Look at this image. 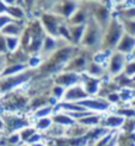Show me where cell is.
I'll return each instance as SVG.
<instances>
[{
  "label": "cell",
  "mask_w": 135,
  "mask_h": 146,
  "mask_svg": "<svg viewBox=\"0 0 135 146\" xmlns=\"http://www.w3.org/2000/svg\"><path fill=\"white\" fill-rule=\"evenodd\" d=\"M47 37L46 30L42 27L40 19H35L30 22L29 25L24 28V31L21 35V44L19 48L29 54L30 56L40 55V52L43 46V42Z\"/></svg>",
  "instance_id": "1"
},
{
  "label": "cell",
  "mask_w": 135,
  "mask_h": 146,
  "mask_svg": "<svg viewBox=\"0 0 135 146\" xmlns=\"http://www.w3.org/2000/svg\"><path fill=\"white\" fill-rule=\"evenodd\" d=\"M104 36V29L97 23L91 15L89 16V19L86 22V27H85L84 36L80 42V47H83L86 50H95L98 52L102 47Z\"/></svg>",
  "instance_id": "2"
},
{
  "label": "cell",
  "mask_w": 135,
  "mask_h": 146,
  "mask_svg": "<svg viewBox=\"0 0 135 146\" xmlns=\"http://www.w3.org/2000/svg\"><path fill=\"white\" fill-rule=\"evenodd\" d=\"M123 34H124L123 24H122V22L117 17L113 16L108 28L105 29V31H104L101 50H108V52L115 50L121 37L123 36Z\"/></svg>",
  "instance_id": "3"
},
{
  "label": "cell",
  "mask_w": 135,
  "mask_h": 146,
  "mask_svg": "<svg viewBox=\"0 0 135 146\" xmlns=\"http://www.w3.org/2000/svg\"><path fill=\"white\" fill-rule=\"evenodd\" d=\"M36 76L34 71H23L21 73H17L13 76L7 77H0V94H7L12 90H16L19 88V85L26 83L29 79Z\"/></svg>",
  "instance_id": "4"
},
{
  "label": "cell",
  "mask_w": 135,
  "mask_h": 146,
  "mask_svg": "<svg viewBox=\"0 0 135 146\" xmlns=\"http://www.w3.org/2000/svg\"><path fill=\"white\" fill-rule=\"evenodd\" d=\"M84 3L86 4L90 15L95 18L97 23L99 24L104 29V31H105V29L108 28L109 23L113 18L111 13H110V11H109V7L105 4H103L101 0H92V1H84Z\"/></svg>",
  "instance_id": "5"
},
{
  "label": "cell",
  "mask_w": 135,
  "mask_h": 146,
  "mask_svg": "<svg viewBox=\"0 0 135 146\" xmlns=\"http://www.w3.org/2000/svg\"><path fill=\"white\" fill-rule=\"evenodd\" d=\"M40 21H41L42 27L46 30V33L48 35L53 36V37H59V30L61 25L67 22V19H65V18H62L56 13H53L50 11L43 12Z\"/></svg>",
  "instance_id": "6"
},
{
  "label": "cell",
  "mask_w": 135,
  "mask_h": 146,
  "mask_svg": "<svg viewBox=\"0 0 135 146\" xmlns=\"http://www.w3.org/2000/svg\"><path fill=\"white\" fill-rule=\"evenodd\" d=\"M79 6H80L79 0H58L52 7L50 12L61 16L65 19H69L71 16L78 10Z\"/></svg>",
  "instance_id": "7"
},
{
  "label": "cell",
  "mask_w": 135,
  "mask_h": 146,
  "mask_svg": "<svg viewBox=\"0 0 135 146\" xmlns=\"http://www.w3.org/2000/svg\"><path fill=\"white\" fill-rule=\"evenodd\" d=\"M90 95L86 92L84 85L81 83L73 85L71 88H67L65 90V94L62 100L64 102H68V103H75L79 101H83V100H86Z\"/></svg>",
  "instance_id": "8"
},
{
  "label": "cell",
  "mask_w": 135,
  "mask_h": 146,
  "mask_svg": "<svg viewBox=\"0 0 135 146\" xmlns=\"http://www.w3.org/2000/svg\"><path fill=\"white\" fill-rule=\"evenodd\" d=\"M127 56L128 55H126V54L115 50L111 54V58H110V61L108 65L109 73H111L113 76H117L123 72L127 65Z\"/></svg>",
  "instance_id": "9"
},
{
  "label": "cell",
  "mask_w": 135,
  "mask_h": 146,
  "mask_svg": "<svg viewBox=\"0 0 135 146\" xmlns=\"http://www.w3.org/2000/svg\"><path fill=\"white\" fill-rule=\"evenodd\" d=\"M54 83L62 88H71L73 85L81 83V74L73 72H64L55 77Z\"/></svg>",
  "instance_id": "10"
},
{
  "label": "cell",
  "mask_w": 135,
  "mask_h": 146,
  "mask_svg": "<svg viewBox=\"0 0 135 146\" xmlns=\"http://www.w3.org/2000/svg\"><path fill=\"white\" fill-rule=\"evenodd\" d=\"M117 52H121L126 54V55H129V54H133L134 50H135V37L130 36L129 34L124 33L123 36L121 37L120 42L117 47H116V49Z\"/></svg>",
  "instance_id": "11"
},
{
  "label": "cell",
  "mask_w": 135,
  "mask_h": 146,
  "mask_svg": "<svg viewBox=\"0 0 135 146\" xmlns=\"http://www.w3.org/2000/svg\"><path fill=\"white\" fill-rule=\"evenodd\" d=\"M81 84L84 85V88L89 95H96L98 91H99L101 79L91 77L89 74L85 76V73H83L81 74Z\"/></svg>",
  "instance_id": "12"
},
{
  "label": "cell",
  "mask_w": 135,
  "mask_h": 146,
  "mask_svg": "<svg viewBox=\"0 0 135 146\" xmlns=\"http://www.w3.org/2000/svg\"><path fill=\"white\" fill-rule=\"evenodd\" d=\"M24 28H25V25H23L22 21H13L9 23L7 25H5L0 33L5 36H18V37H21V35L24 31Z\"/></svg>",
  "instance_id": "13"
},
{
  "label": "cell",
  "mask_w": 135,
  "mask_h": 146,
  "mask_svg": "<svg viewBox=\"0 0 135 146\" xmlns=\"http://www.w3.org/2000/svg\"><path fill=\"white\" fill-rule=\"evenodd\" d=\"M126 117L121 116V115H113V116H108L104 122H102V126L105 127V128H111V129H115V128H118L123 125Z\"/></svg>",
  "instance_id": "14"
},
{
  "label": "cell",
  "mask_w": 135,
  "mask_h": 146,
  "mask_svg": "<svg viewBox=\"0 0 135 146\" xmlns=\"http://www.w3.org/2000/svg\"><path fill=\"white\" fill-rule=\"evenodd\" d=\"M116 146H135V134L133 132L120 133Z\"/></svg>",
  "instance_id": "15"
},
{
  "label": "cell",
  "mask_w": 135,
  "mask_h": 146,
  "mask_svg": "<svg viewBox=\"0 0 135 146\" xmlns=\"http://www.w3.org/2000/svg\"><path fill=\"white\" fill-rule=\"evenodd\" d=\"M6 42H7L9 53L16 52L17 49H19L21 40H19V37H18V36H6Z\"/></svg>",
  "instance_id": "16"
},
{
  "label": "cell",
  "mask_w": 135,
  "mask_h": 146,
  "mask_svg": "<svg viewBox=\"0 0 135 146\" xmlns=\"http://www.w3.org/2000/svg\"><path fill=\"white\" fill-rule=\"evenodd\" d=\"M56 1L58 0H36V7L43 12H47L52 10V7Z\"/></svg>",
  "instance_id": "17"
},
{
  "label": "cell",
  "mask_w": 135,
  "mask_h": 146,
  "mask_svg": "<svg viewBox=\"0 0 135 146\" xmlns=\"http://www.w3.org/2000/svg\"><path fill=\"white\" fill-rule=\"evenodd\" d=\"M99 121H101L99 116H96V114H92V115H89V116H86V117H83L80 120H78L77 122L85 125V126H96Z\"/></svg>",
  "instance_id": "18"
},
{
  "label": "cell",
  "mask_w": 135,
  "mask_h": 146,
  "mask_svg": "<svg viewBox=\"0 0 135 146\" xmlns=\"http://www.w3.org/2000/svg\"><path fill=\"white\" fill-rule=\"evenodd\" d=\"M52 125H53V119L48 117V116L41 117L38 120V122L36 123V128H37L38 131H47Z\"/></svg>",
  "instance_id": "19"
},
{
  "label": "cell",
  "mask_w": 135,
  "mask_h": 146,
  "mask_svg": "<svg viewBox=\"0 0 135 146\" xmlns=\"http://www.w3.org/2000/svg\"><path fill=\"white\" fill-rule=\"evenodd\" d=\"M36 133V129L32 128V127H25V128H23L19 131V135H21V139H22V141H28L30 138H31L34 134Z\"/></svg>",
  "instance_id": "20"
},
{
  "label": "cell",
  "mask_w": 135,
  "mask_h": 146,
  "mask_svg": "<svg viewBox=\"0 0 135 146\" xmlns=\"http://www.w3.org/2000/svg\"><path fill=\"white\" fill-rule=\"evenodd\" d=\"M123 74L127 77V78H133V77H135V59L133 60V61H130V62H128L127 65H126V67H124V71L122 72Z\"/></svg>",
  "instance_id": "21"
},
{
  "label": "cell",
  "mask_w": 135,
  "mask_h": 146,
  "mask_svg": "<svg viewBox=\"0 0 135 146\" xmlns=\"http://www.w3.org/2000/svg\"><path fill=\"white\" fill-rule=\"evenodd\" d=\"M122 24H123V28H124V33L129 34L130 36L135 37V19L124 21V22H122Z\"/></svg>",
  "instance_id": "22"
},
{
  "label": "cell",
  "mask_w": 135,
  "mask_h": 146,
  "mask_svg": "<svg viewBox=\"0 0 135 146\" xmlns=\"http://www.w3.org/2000/svg\"><path fill=\"white\" fill-rule=\"evenodd\" d=\"M13 21H17V19L12 18V17H11L10 15H7V13H1V15H0V31H1V29H3L5 25H7L9 23L13 22Z\"/></svg>",
  "instance_id": "23"
},
{
  "label": "cell",
  "mask_w": 135,
  "mask_h": 146,
  "mask_svg": "<svg viewBox=\"0 0 135 146\" xmlns=\"http://www.w3.org/2000/svg\"><path fill=\"white\" fill-rule=\"evenodd\" d=\"M9 48H7V42H6V36L0 33V54H7Z\"/></svg>",
  "instance_id": "24"
},
{
  "label": "cell",
  "mask_w": 135,
  "mask_h": 146,
  "mask_svg": "<svg viewBox=\"0 0 135 146\" xmlns=\"http://www.w3.org/2000/svg\"><path fill=\"white\" fill-rule=\"evenodd\" d=\"M7 66V61H6V54H0V76L4 72L5 67Z\"/></svg>",
  "instance_id": "25"
},
{
  "label": "cell",
  "mask_w": 135,
  "mask_h": 146,
  "mask_svg": "<svg viewBox=\"0 0 135 146\" xmlns=\"http://www.w3.org/2000/svg\"><path fill=\"white\" fill-rule=\"evenodd\" d=\"M110 1H113V3H116V4H122V3H124L126 0H110Z\"/></svg>",
  "instance_id": "26"
},
{
  "label": "cell",
  "mask_w": 135,
  "mask_h": 146,
  "mask_svg": "<svg viewBox=\"0 0 135 146\" xmlns=\"http://www.w3.org/2000/svg\"><path fill=\"white\" fill-rule=\"evenodd\" d=\"M80 1V0H79ZM81 1H92V0H81Z\"/></svg>",
  "instance_id": "27"
}]
</instances>
